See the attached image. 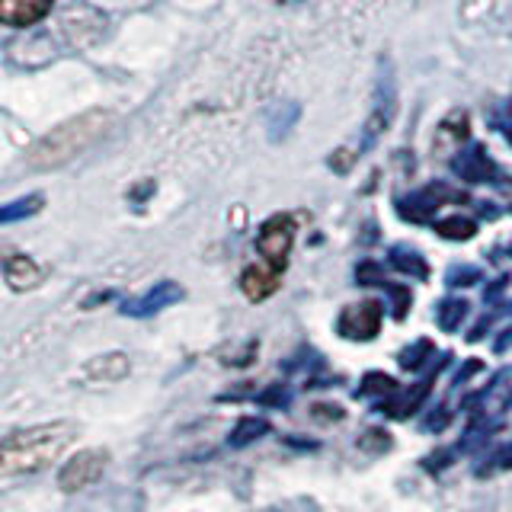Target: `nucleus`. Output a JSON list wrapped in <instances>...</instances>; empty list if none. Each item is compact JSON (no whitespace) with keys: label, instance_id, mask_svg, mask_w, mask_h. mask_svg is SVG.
<instances>
[{"label":"nucleus","instance_id":"nucleus-5","mask_svg":"<svg viewBox=\"0 0 512 512\" xmlns=\"http://www.w3.org/2000/svg\"><path fill=\"white\" fill-rule=\"evenodd\" d=\"M109 468V452L103 448H84V452H77L68 464L61 468L58 474V487L64 493H77V490H87L93 487L96 480H100Z\"/></svg>","mask_w":512,"mask_h":512},{"label":"nucleus","instance_id":"nucleus-11","mask_svg":"<svg viewBox=\"0 0 512 512\" xmlns=\"http://www.w3.org/2000/svg\"><path fill=\"white\" fill-rule=\"evenodd\" d=\"M378 324H381V304L378 301H362V304H352V308L343 311L340 317V330L346 336H375L378 333Z\"/></svg>","mask_w":512,"mask_h":512},{"label":"nucleus","instance_id":"nucleus-9","mask_svg":"<svg viewBox=\"0 0 512 512\" xmlns=\"http://www.w3.org/2000/svg\"><path fill=\"white\" fill-rule=\"evenodd\" d=\"M282 276H285L282 269L260 260V263H253V266L244 269V276H240V288H244V295L250 301H266V298H272L279 292Z\"/></svg>","mask_w":512,"mask_h":512},{"label":"nucleus","instance_id":"nucleus-15","mask_svg":"<svg viewBox=\"0 0 512 512\" xmlns=\"http://www.w3.org/2000/svg\"><path fill=\"white\" fill-rule=\"evenodd\" d=\"M42 208V196H26L20 202H10L4 205V212H0V218L4 221H16V218H23V215H36Z\"/></svg>","mask_w":512,"mask_h":512},{"label":"nucleus","instance_id":"nucleus-7","mask_svg":"<svg viewBox=\"0 0 512 512\" xmlns=\"http://www.w3.org/2000/svg\"><path fill=\"white\" fill-rule=\"evenodd\" d=\"M452 170L464 183H490V180H500L503 176L484 144H468L464 151H458L452 157Z\"/></svg>","mask_w":512,"mask_h":512},{"label":"nucleus","instance_id":"nucleus-14","mask_svg":"<svg viewBox=\"0 0 512 512\" xmlns=\"http://www.w3.org/2000/svg\"><path fill=\"white\" fill-rule=\"evenodd\" d=\"M436 231H439L442 237H448V240H468V237H474V231H477V224H474L471 218H461V215H452V218H445V221H439V224H436Z\"/></svg>","mask_w":512,"mask_h":512},{"label":"nucleus","instance_id":"nucleus-16","mask_svg":"<svg viewBox=\"0 0 512 512\" xmlns=\"http://www.w3.org/2000/svg\"><path fill=\"white\" fill-rule=\"evenodd\" d=\"M391 263H394L397 269H404V272H416V276H426L423 260H420L416 253H410V250H394V253H391Z\"/></svg>","mask_w":512,"mask_h":512},{"label":"nucleus","instance_id":"nucleus-3","mask_svg":"<svg viewBox=\"0 0 512 512\" xmlns=\"http://www.w3.org/2000/svg\"><path fill=\"white\" fill-rule=\"evenodd\" d=\"M397 119V80H394V68L391 61L378 64V77H375V93H372V109H368V119L362 125V141L356 154L372 151L381 141V135L388 132Z\"/></svg>","mask_w":512,"mask_h":512},{"label":"nucleus","instance_id":"nucleus-6","mask_svg":"<svg viewBox=\"0 0 512 512\" xmlns=\"http://www.w3.org/2000/svg\"><path fill=\"white\" fill-rule=\"evenodd\" d=\"M132 372V359L125 352H103V356H93L80 365V384L87 388H109V384H119Z\"/></svg>","mask_w":512,"mask_h":512},{"label":"nucleus","instance_id":"nucleus-12","mask_svg":"<svg viewBox=\"0 0 512 512\" xmlns=\"http://www.w3.org/2000/svg\"><path fill=\"white\" fill-rule=\"evenodd\" d=\"M4 279H7V285L13 288V292H32L36 285H42L45 269L36 260H32V256L16 253V256H7Z\"/></svg>","mask_w":512,"mask_h":512},{"label":"nucleus","instance_id":"nucleus-10","mask_svg":"<svg viewBox=\"0 0 512 512\" xmlns=\"http://www.w3.org/2000/svg\"><path fill=\"white\" fill-rule=\"evenodd\" d=\"M55 0H0V20L4 26H16V29H26L32 23L45 20L52 13Z\"/></svg>","mask_w":512,"mask_h":512},{"label":"nucleus","instance_id":"nucleus-17","mask_svg":"<svg viewBox=\"0 0 512 512\" xmlns=\"http://www.w3.org/2000/svg\"><path fill=\"white\" fill-rule=\"evenodd\" d=\"M490 125L512 144V109H496V112H490Z\"/></svg>","mask_w":512,"mask_h":512},{"label":"nucleus","instance_id":"nucleus-4","mask_svg":"<svg viewBox=\"0 0 512 512\" xmlns=\"http://www.w3.org/2000/svg\"><path fill=\"white\" fill-rule=\"evenodd\" d=\"M295 247V218L292 215H272L260 224V234H256V250H260V260L276 266L285 272L288 256Z\"/></svg>","mask_w":512,"mask_h":512},{"label":"nucleus","instance_id":"nucleus-8","mask_svg":"<svg viewBox=\"0 0 512 512\" xmlns=\"http://www.w3.org/2000/svg\"><path fill=\"white\" fill-rule=\"evenodd\" d=\"M464 199V192H455V189H448L445 183H429L426 189H420L416 196H410L407 202H400V215L404 218H413V221H420L426 218L429 212H436V208L442 202H458Z\"/></svg>","mask_w":512,"mask_h":512},{"label":"nucleus","instance_id":"nucleus-1","mask_svg":"<svg viewBox=\"0 0 512 512\" xmlns=\"http://www.w3.org/2000/svg\"><path fill=\"white\" fill-rule=\"evenodd\" d=\"M77 439V423H36L13 429L0 442V474L32 477L61 458V452Z\"/></svg>","mask_w":512,"mask_h":512},{"label":"nucleus","instance_id":"nucleus-13","mask_svg":"<svg viewBox=\"0 0 512 512\" xmlns=\"http://www.w3.org/2000/svg\"><path fill=\"white\" fill-rule=\"evenodd\" d=\"M298 116H301L298 103H279V106H272V109H269V122H266L269 138H272V141L285 138L288 132H292V125L298 122Z\"/></svg>","mask_w":512,"mask_h":512},{"label":"nucleus","instance_id":"nucleus-2","mask_svg":"<svg viewBox=\"0 0 512 512\" xmlns=\"http://www.w3.org/2000/svg\"><path fill=\"white\" fill-rule=\"evenodd\" d=\"M112 122H116V116H112L109 109L80 112V116L52 128V132H48L36 148L26 154V167L29 170H52V167L68 164L71 157L87 151L93 141H100L109 132Z\"/></svg>","mask_w":512,"mask_h":512}]
</instances>
